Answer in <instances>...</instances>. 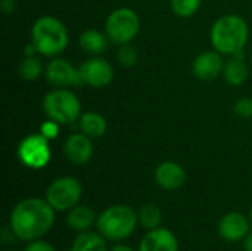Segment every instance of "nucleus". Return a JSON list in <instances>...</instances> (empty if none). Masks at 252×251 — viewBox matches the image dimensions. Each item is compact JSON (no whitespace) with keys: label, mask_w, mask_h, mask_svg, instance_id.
Wrapping results in <instances>:
<instances>
[{"label":"nucleus","mask_w":252,"mask_h":251,"mask_svg":"<svg viewBox=\"0 0 252 251\" xmlns=\"http://www.w3.org/2000/svg\"><path fill=\"white\" fill-rule=\"evenodd\" d=\"M55 212L46 198H25L13 207L9 228L19 241L30 243L40 240L53 226Z\"/></svg>","instance_id":"nucleus-1"},{"label":"nucleus","mask_w":252,"mask_h":251,"mask_svg":"<svg viewBox=\"0 0 252 251\" xmlns=\"http://www.w3.org/2000/svg\"><path fill=\"white\" fill-rule=\"evenodd\" d=\"M250 27L239 15H224L219 18L210 31L213 47L221 55H236L244 50L248 43Z\"/></svg>","instance_id":"nucleus-2"},{"label":"nucleus","mask_w":252,"mask_h":251,"mask_svg":"<svg viewBox=\"0 0 252 251\" xmlns=\"http://www.w3.org/2000/svg\"><path fill=\"white\" fill-rule=\"evenodd\" d=\"M31 44L40 55L56 58L68 46V30L55 16H41L31 27Z\"/></svg>","instance_id":"nucleus-3"},{"label":"nucleus","mask_w":252,"mask_h":251,"mask_svg":"<svg viewBox=\"0 0 252 251\" xmlns=\"http://www.w3.org/2000/svg\"><path fill=\"white\" fill-rule=\"evenodd\" d=\"M137 223V213L131 207L117 204L105 209L97 216L96 228L108 241H123L134 232Z\"/></svg>","instance_id":"nucleus-4"},{"label":"nucleus","mask_w":252,"mask_h":251,"mask_svg":"<svg viewBox=\"0 0 252 251\" xmlns=\"http://www.w3.org/2000/svg\"><path fill=\"white\" fill-rule=\"evenodd\" d=\"M43 111L59 124H71L81 117V102L74 92L56 87L44 95Z\"/></svg>","instance_id":"nucleus-5"},{"label":"nucleus","mask_w":252,"mask_h":251,"mask_svg":"<svg viewBox=\"0 0 252 251\" xmlns=\"http://www.w3.org/2000/svg\"><path fill=\"white\" fill-rule=\"evenodd\" d=\"M140 31V18L130 7H118L112 10L105 22V33L115 44H128Z\"/></svg>","instance_id":"nucleus-6"},{"label":"nucleus","mask_w":252,"mask_h":251,"mask_svg":"<svg viewBox=\"0 0 252 251\" xmlns=\"http://www.w3.org/2000/svg\"><path fill=\"white\" fill-rule=\"evenodd\" d=\"M83 195L81 182L72 176L55 179L46 189V200L56 212H69L78 206Z\"/></svg>","instance_id":"nucleus-7"},{"label":"nucleus","mask_w":252,"mask_h":251,"mask_svg":"<svg viewBox=\"0 0 252 251\" xmlns=\"http://www.w3.org/2000/svg\"><path fill=\"white\" fill-rule=\"evenodd\" d=\"M52 157L49 139L41 133L25 136L18 145V158L28 169H43Z\"/></svg>","instance_id":"nucleus-8"},{"label":"nucleus","mask_w":252,"mask_h":251,"mask_svg":"<svg viewBox=\"0 0 252 251\" xmlns=\"http://www.w3.org/2000/svg\"><path fill=\"white\" fill-rule=\"evenodd\" d=\"M78 70H80L81 83H86L87 86L94 89L106 87L114 78L112 65L106 59L99 56H93L87 59L86 62H83V65Z\"/></svg>","instance_id":"nucleus-9"},{"label":"nucleus","mask_w":252,"mask_h":251,"mask_svg":"<svg viewBox=\"0 0 252 251\" xmlns=\"http://www.w3.org/2000/svg\"><path fill=\"white\" fill-rule=\"evenodd\" d=\"M44 75L47 81L58 89H68L81 83L80 70H77L71 62L62 58H53L46 65Z\"/></svg>","instance_id":"nucleus-10"},{"label":"nucleus","mask_w":252,"mask_h":251,"mask_svg":"<svg viewBox=\"0 0 252 251\" xmlns=\"http://www.w3.org/2000/svg\"><path fill=\"white\" fill-rule=\"evenodd\" d=\"M251 220L239 212H230L224 215L219 222V235L229 241L236 243L244 240L250 234Z\"/></svg>","instance_id":"nucleus-11"},{"label":"nucleus","mask_w":252,"mask_h":251,"mask_svg":"<svg viewBox=\"0 0 252 251\" xmlns=\"http://www.w3.org/2000/svg\"><path fill=\"white\" fill-rule=\"evenodd\" d=\"M224 70L221 53L217 50H207L199 53L192 62V71L199 80H214Z\"/></svg>","instance_id":"nucleus-12"},{"label":"nucleus","mask_w":252,"mask_h":251,"mask_svg":"<svg viewBox=\"0 0 252 251\" xmlns=\"http://www.w3.org/2000/svg\"><path fill=\"white\" fill-rule=\"evenodd\" d=\"M84 133H72L63 143V152L66 158L78 166L89 163L93 157V143Z\"/></svg>","instance_id":"nucleus-13"},{"label":"nucleus","mask_w":252,"mask_h":251,"mask_svg":"<svg viewBox=\"0 0 252 251\" xmlns=\"http://www.w3.org/2000/svg\"><path fill=\"white\" fill-rule=\"evenodd\" d=\"M139 251H179V240L167 228L151 229L142 238Z\"/></svg>","instance_id":"nucleus-14"},{"label":"nucleus","mask_w":252,"mask_h":251,"mask_svg":"<svg viewBox=\"0 0 252 251\" xmlns=\"http://www.w3.org/2000/svg\"><path fill=\"white\" fill-rule=\"evenodd\" d=\"M186 179L188 176L185 169L174 161H164L155 170V180L158 186L165 191L180 189L185 185Z\"/></svg>","instance_id":"nucleus-15"},{"label":"nucleus","mask_w":252,"mask_h":251,"mask_svg":"<svg viewBox=\"0 0 252 251\" xmlns=\"http://www.w3.org/2000/svg\"><path fill=\"white\" fill-rule=\"evenodd\" d=\"M96 222H97V216H96L94 210L89 206L78 204V206L72 207L66 215L68 228H71L72 231H77V232L90 231V228L93 225H96Z\"/></svg>","instance_id":"nucleus-16"},{"label":"nucleus","mask_w":252,"mask_h":251,"mask_svg":"<svg viewBox=\"0 0 252 251\" xmlns=\"http://www.w3.org/2000/svg\"><path fill=\"white\" fill-rule=\"evenodd\" d=\"M223 74H224V80L230 86H242L248 80L250 71H248L247 64L244 62V53L242 52L233 55V58L224 64Z\"/></svg>","instance_id":"nucleus-17"},{"label":"nucleus","mask_w":252,"mask_h":251,"mask_svg":"<svg viewBox=\"0 0 252 251\" xmlns=\"http://www.w3.org/2000/svg\"><path fill=\"white\" fill-rule=\"evenodd\" d=\"M78 126L81 133L87 135L89 138H102L106 130H108V123L105 120V117L99 112H93V111H87L84 114H81V117L78 118Z\"/></svg>","instance_id":"nucleus-18"},{"label":"nucleus","mask_w":252,"mask_h":251,"mask_svg":"<svg viewBox=\"0 0 252 251\" xmlns=\"http://www.w3.org/2000/svg\"><path fill=\"white\" fill-rule=\"evenodd\" d=\"M108 40L109 38H108L106 33H102L99 30H86L84 33H81V36L78 38V44L84 52L96 56L106 50Z\"/></svg>","instance_id":"nucleus-19"},{"label":"nucleus","mask_w":252,"mask_h":251,"mask_svg":"<svg viewBox=\"0 0 252 251\" xmlns=\"http://www.w3.org/2000/svg\"><path fill=\"white\" fill-rule=\"evenodd\" d=\"M69 251H109L106 247V238L93 231L80 232L74 240Z\"/></svg>","instance_id":"nucleus-20"},{"label":"nucleus","mask_w":252,"mask_h":251,"mask_svg":"<svg viewBox=\"0 0 252 251\" xmlns=\"http://www.w3.org/2000/svg\"><path fill=\"white\" fill-rule=\"evenodd\" d=\"M137 217H139V223L149 231L159 228V225L162 222V213H161L159 207L155 204L142 206L137 212Z\"/></svg>","instance_id":"nucleus-21"},{"label":"nucleus","mask_w":252,"mask_h":251,"mask_svg":"<svg viewBox=\"0 0 252 251\" xmlns=\"http://www.w3.org/2000/svg\"><path fill=\"white\" fill-rule=\"evenodd\" d=\"M18 72L19 77L27 80V81H32L35 78H38L43 72V65L40 62L38 58H35V55L32 56H25L18 67Z\"/></svg>","instance_id":"nucleus-22"},{"label":"nucleus","mask_w":252,"mask_h":251,"mask_svg":"<svg viewBox=\"0 0 252 251\" xmlns=\"http://www.w3.org/2000/svg\"><path fill=\"white\" fill-rule=\"evenodd\" d=\"M201 3H202V0H170L171 10L179 18L193 16L199 10Z\"/></svg>","instance_id":"nucleus-23"},{"label":"nucleus","mask_w":252,"mask_h":251,"mask_svg":"<svg viewBox=\"0 0 252 251\" xmlns=\"http://www.w3.org/2000/svg\"><path fill=\"white\" fill-rule=\"evenodd\" d=\"M137 58H139L137 50H136V47H133L130 43H128V44H123V46L118 49V52H117V59H118V62H120L123 67H127V68L136 65Z\"/></svg>","instance_id":"nucleus-24"},{"label":"nucleus","mask_w":252,"mask_h":251,"mask_svg":"<svg viewBox=\"0 0 252 251\" xmlns=\"http://www.w3.org/2000/svg\"><path fill=\"white\" fill-rule=\"evenodd\" d=\"M235 114H238L242 118H251L252 117V99L251 98H242L239 99L233 107Z\"/></svg>","instance_id":"nucleus-25"},{"label":"nucleus","mask_w":252,"mask_h":251,"mask_svg":"<svg viewBox=\"0 0 252 251\" xmlns=\"http://www.w3.org/2000/svg\"><path fill=\"white\" fill-rule=\"evenodd\" d=\"M40 133L43 136H46L49 141L50 139H55L58 136V133H59V123H56V121H53V120L49 118L47 121H44L40 126Z\"/></svg>","instance_id":"nucleus-26"},{"label":"nucleus","mask_w":252,"mask_h":251,"mask_svg":"<svg viewBox=\"0 0 252 251\" xmlns=\"http://www.w3.org/2000/svg\"><path fill=\"white\" fill-rule=\"evenodd\" d=\"M24 251H56L55 247L43 240H35V241H30L27 244V247L24 249Z\"/></svg>","instance_id":"nucleus-27"},{"label":"nucleus","mask_w":252,"mask_h":251,"mask_svg":"<svg viewBox=\"0 0 252 251\" xmlns=\"http://www.w3.org/2000/svg\"><path fill=\"white\" fill-rule=\"evenodd\" d=\"M0 7L3 13H12L15 9V0H0Z\"/></svg>","instance_id":"nucleus-28"},{"label":"nucleus","mask_w":252,"mask_h":251,"mask_svg":"<svg viewBox=\"0 0 252 251\" xmlns=\"http://www.w3.org/2000/svg\"><path fill=\"white\" fill-rule=\"evenodd\" d=\"M244 250L252 251V232H250V234L244 238Z\"/></svg>","instance_id":"nucleus-29"},{"label":"nucleus","mask_w":252,"mask_h":251,"mask_svg":"<svg viewBox=\"0 0 252 251\" xmlns=\"http://www.w3.org/2000/svg\"><path fill=\"white\" fill-rule=\"evenodd\" d=\"M109 251H134L131 247L128 246H124V244H115L114 247H111Z\"/></svg>","instance_id":"nucleus-30"},{"label":"nucleus","mask_w":252,"mask_h":251,"mask_svg":"<svg viewBox=\"0 0 252 251\" xmlns=\"http://www.w3.org/2000/svg\"><path fill=\"white\" fill-rule=\"evenodd\" d=\"M250 220H251V226H252V210H251V213H250Z\"/></svg>","instance_id":"nucleus-31"}]
</instances>
